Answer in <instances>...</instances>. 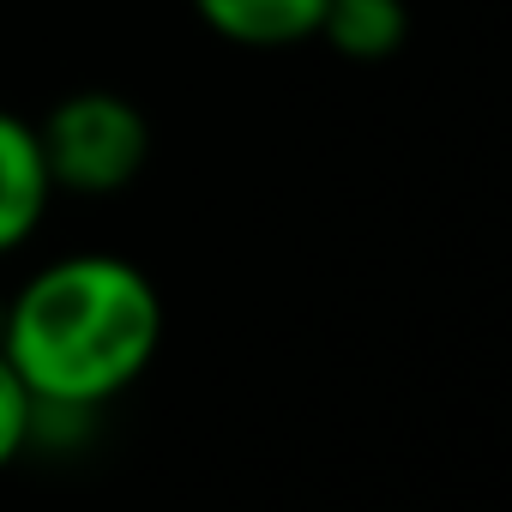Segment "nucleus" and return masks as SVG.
<instances>
[{
  "label": "nucleus",
  "instance_id": "nucleus-1",
  "mask_svg": "<svg viewBox=\"0 0 512 512\" xmlns=\"http://www.w3.org/2000/svg\"><path fill=\"white\" fill-rule=\"evenodd\" d=\"M0 350L37 404L103 416L163 350V296L121 253H61L7 296Z\"/></svg>",
  "mask_w": 512,
  "mask_h": 512
},
{
  "label": "nucleus",
  "instance_id": "nucleus-2",
  "mask_svg": "<svg viewBox=\"0 0 512 512\" xmlns=\"http://www.w3.org/2000/svg\"><path fill=\"white\" fill-rule=\"evenodd\" d=\"M37 139H43L55 193H79V199H109V193L133 187L151 157V127H145L139 103H127L121 91L61 97L37 121Z\"/></svg>",
  "mask_w": 512,
  "mask_h": 512
},
{
  "label": "nucleus",
  "instance_id": "nucleus-3",
  "mask_svg": "<svg viewBox=\"0 0 512 512\" xmlns=\"http://www.w3.org/2000/svg\"><path fill=\"white\" fill-rule=\"evenodd\" d=\"M49 199H55V181H49V163H43L37 121L0 109V260L19 253L43 229Z\"/></svg>",
  "mask_w": 512,
  "mask_h": 512
},
{
  "label": "nucleus",
  "instance_id": "nucleus-4",
  "mask_svg": "<svg viewBox=\"0 0 512 512\" xmlns=\"http://www.w3.org/2000/svg\"><path fill=\"white\" fill-rule=\"evenodd\" d=\"M193 13L211 37L241 49H290L320 37L326 0H193Z\"/></svg>",
  "mask_w": 512,
  "mask_h": 512
},
{
  "label": "nucleus",
  "instance_id": "nucleus-5",
  "mask_svg": "<svg viewBox=\"0 0 512 512\" xmlns=\"http://www.w3.org/2000/svg\"><path fill=\"white\" fill-rule=\"evenodd\" d=\"M410 37V7L404 0H326L320 43L338 49L344 61H386Z\"/></svg>",
  "mask_w": 512,
  "mask_h": 512
},
{
  "label": "nucleus",
  "instance_id": "nucleus-6",
  "mask_svg": "<svg viewBox=\"0 0 512 512\" xmlns=\"http://www.w3.org/2000/svg\"><path fill=\"white\" fill-rule=\"evenodd\" d=\"M31 440H37V398L0 350V476L31 458Z\"/></svg>",
  "mask_w": 512,
  "mask_h": 512
},
{
  "label": "nucleus",
  "instance_id": "nucleus-7",
  "mask_svg": "<svg viewBox=\"0 0 512 512\" xmlns=\"http://www.w3.org/2000/svg\"><path fill=\"white\" fill-rule=\"evenodd\" d=\"M0 326H7V296H0Z\"/></svg>",
  "mask_w": 512,
  "mask_h": 512
}]
</instances>
